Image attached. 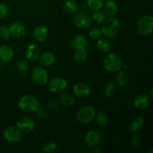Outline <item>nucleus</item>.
Returning <instances> with one entry per match:
<instances>
[{
    "mask_svg": "<svg viewBox=\"0 0 153 153\" xmlns=\"http://www.w3.org/2000/svg\"><path fill=\"white\" fill-rule=\"evenodd\" d=\"M67 81L61 77H55L49 81L47 83V88L49 92H61L67 88Z\"/></svg>",
    "mask_w": 153,
    "mask_h": 153,
    "instance_id": "7",
    "label": "nucleus"
},
{
    "mask_svg": "<svg viewBox=\"0 0 153 153\" xmlns=\"http://www.w3.org/2000/svg\"><path fill=\"white\" fill-rule=\"evenodd\" d=\"M95 117L97 119V123L100 124V126H105L108 122V117L102 111H100L97 113H96Z\"/></svg>",
    "mask_w": 153,
    "mask_h": 153,
    "instance_id": "27",
    "label": "nucleus"
},
{
    "mask_svg": "<svg viewBox=\"0 0 153 153\" xmlns=\"http://www.w3.org/2000/svg\"><path fill=\"white\" fill-rule=\"evenodd\" d=\"M94 152H101L102 151L100 150V149H96V150H94Z\"/></svg>",
    "mask_w": 153,
    "mask_h": 153,
    "instance_id": "39",
    "label": "nucleus"
},
{
    "mask_svg": "<svg viewBox=\"0 0 153 153\" xmlns=\"http://www.w3.org/2000/svg\"><path fill=\"white\" fill-rule=\"evenodd\" d=\"M144 126V120L140 117H136L131 120L130 124V129L131 131L136 133L140 131Z\"/></svg>",
    "mask_w": 153,
    "mask_h": 153,
    "instance_id": "21",
    "label": "nucleus"
},
{
    "mask_svg": "<svg viewBox=\"0 0 153 153\" xmlns=\"http://www.w3.org/2000/svg\"><path fill=\"white\" fill-rule=\"evenodd\" d=\"M102 23L101 31L106 37L111 38L115 37L120 29V21L114 16L105 19Z\"/></svg>",
    "mask_w": 153,
    "mask_h": 153,
    "instance_id": "1",
    "label": "nucleus"
},
{
    "mask_svg": "<svg viewBox=\"0 0 153 153\" xmlns=\"http://www.w3.org/2000/svg\"><path fill=\"white\" fill-rule=\"evenodd\" d=\"M153 29V17L150 15H145L140 18L137 24V30L139 34L148 36L152 34Z\"/></svg>",
    "mask_w": 153,
    "mask_h": 153,
    "instance_id": "4",
    "label": "nucleus"
},
{
    "mask_svg": "<svg viewBox=\"0 0 153 153\" xmlns=\"http://www.w3.org/2000/svg\"><path fill=\"white\" fill-rule=\"evenodd\" d=\"M28 67V62L26 60H21L16 64V69L19 72H25Z\"/></svg>",
    "mask_w": 153,
    "mask_h": 153,
    "instance_id": "35",
    "label": "nucleus"
},
{
    "mask_svg": "<svg viewBox=\"0 0 153 153\" xmlns=\"http://www.w3.org/2000/svg\"><path fill=\"white\" fill-rule=\"evenodd\" d=\"M8 13V7L4 3H0V19H3Z\"/></svg>",
    "mask_w": 153,
    "mask_h": 153,
    "instance_id": "36",
    "label": "nucleus"
},
{
    "mask_svg": "<svg viewBox=\"0 0 153 153\" xmlns=\"http://www.w3.org/2000/svg\"><path fill=\"white\" fill-rule=\"evenodd\" d=\"M11 34H10L9 27L6 25H3L0 28V37L4 40H7L10 38Z\"/></svg>",
    "mask_w": 153,
    "mask_h": 153,
    "instance_id": "32",
    "label": "nucleus"
},
{
    "mask_svg": "<svg viewBox=\"0 0 153 153\" xmlns=\"http://www.w3.org/2000/svg\"><path fill=\"white\" fill-rule=\"evenodd\" d=\"M117 82L119 84L120 86H126V85L128 84V75L125 73L124 71H120L118 73V74L117 75Z\"/></svg>",
    "mask_w": 153,
    "mask_h": 153,
    "instance_id": "29",
    "label": "nucleus"
},
{
    "mask_svg": "<svg viewBox=\"0 0 153 153\" xmlns=\"http://www.w3.org/2000/svg\"><path fill=\"white\" fill-rule=\"evenodd\" d=\"M31 79L38 85H45L48 82L47 72L40 66L35 67L31 71Z\"/></svg>",
    "mask_w": 153,
    "mask_h": 153,
    "instance_id": "6",
    "label": "nucleus"
},
{
    "mask_svg": "<svg viewBox=\"0 0 153 153\" xmlns=\"http://www.w3.org/2000/svg\"><path fill=\"white\" fill-rule=\"evenodd\" d=\"M102 33L100 28H94L90 31L89 36L92 40H98L101 37Z\"/></svg>",
    "mask_w": 153,
    "mask_h": 153,
    "instance_id": "33",
    "label": "nucleus"
},
{
    "mask_svg": "<svg viewBox=\"0 0 153 153\" xmlns=\"http://www.w3.org/2000/svg\"><path fill=\"white\" fill-rule=\"evenodd\" d=\"M38 60L39 63L41 65L48 67V66H50L53 64L55 60V56L52 52H46L40 55Z\"/></svg>",
    "mask_w": 153,
    "mask_h": 153,
    "instance_id": "20",
    "label": "nucleus"
},
{
    "mask_svg": "<svg viewBox=\"0 0 153 153\" xmlns=\"http://www.w3.org/2000/svg\"><path fill=\"white\" fill-rule=\"evenodd\" d=\"M36 114H37V116L39 118H45L46 117L48 114L47 109L46 108L45 106H38V108H37V110L35 111Z\"/></svg>",
    "mask_w": 153,
    "mask_h": 153,
    "instance_id": "34",
    "label": "nucleus"
},
{
    "mask_svg": "<svg viewBox=\"0 0 153 153\" xmlns=\"http://www.w3.org/2000/svg\"><path fill=\"white\" fill-rule=\"evenodd\" d=\"M63 10L67 14H74L78 10V5L73 0H67L63 4Z\"/></svg>",
    "mask_w": 153,
    "mask_h": 153,
    "instance_id": "22",
    "label": "nucleus"
},
{
    "mask_svg": "<svg viewBox=\"0 0 153 153\" xmlns=\"http://www.w3.org/2000/svg\"><path fill=\"white\" fill-rule=\"evenodd\" d=\"M102 7H104L105 13L111 17L114 16L119 10L117 3L114 0H107L105 2H104Z\"/></svg>",
    "mask_w": 153,
    "mask_h": 153,
    "instance_id": "17",
    "label": "nucleus"
},
{
    "mask_svg": "<svg viewBox=\"0 0 153 153\" xmlns=\"http://www.w3.org/2000/svg\"><path fill=\"white\" fill-rule=\"evenodd\" d=\"M16 127L19 131L23 132H31L34 130V122L31 118L24 117L16 122Z\"/></svg>",
    "mask_w": 153,
    "mask_h": 153,
    "instance_id": "10",
    "label": "nucleus"
},
{
    "mask_svg": "<svg viewBox=\"0 0 153 153\" xmlns=\"http://www.w3.org/2000/svg\"><path fill=\"white\" fill-rule=\"evenodd\" d=\"M48 34L49 31L46 25H39L33 31V37L34 40L37 42H43L46 40L48 37Z\"/></svg>",
    "mask_w": 153,
    "mask_h": 153,
    "instance_id": "13",
    "label": "nucleus"
},
{
    "mask_svg": "<svg viewBox=\"0 0 153 153\" xmlns=\"http://www.w3.org/2000/svg\"><path fill=\"white\" fill-rule=\"evenodd\" d=\"M87 4L90 9L93 10H98L102 7L104 0H87Z\"/></svg>",
    "mask_w": 153,
    "mask_h": 153,
    "instance_id": "26",
    "label": "nucleus"
},
{
    "mask_svg": "<svg viewBox=\"0 0 153 153\" xmlns=\"http://www.w3.org/2000/svg\"><path fill=\"white\" fill-rule=\"evenodd\" d=\"M13 50L9 45L4 44L0 46V58L3 62H9L13 58Z\"/></svg>",
    "mask_w": 153,
    "mask_h": 153,
    "instance_id": "19",
    "label": "nucleus"
},
{
    "mask_svg": "<svg viewBox=\"0 0 153 153\" xmlns=\"http://www.w3.org/2000/svg\"><path fill=\"white\" fill-rule=\"evenodd\" d=\"M96 111L92 106L85 105L78 111L76 117L80 123L88 124L94 119Z\"/></svg>",
    "mask_w": 153,
    "mask_h": 153,
    "instance_id": "5",
    "label": "nucleus"
},
{
    "mask_svg": "<svg viewBox=\"0 0 153 153\" xmlns=\"http://www.w3.org/2000/svg\"><path fill=\"white\" fill-rule=\"evenodd\" d=\"M150 98L147 94H142L137 96L134 100V105L137 109H144L149 106Z\"/></svg>",
    "mask_w": 153,
    "mask_h": 153,
    "instance_id": "18",
    "label": "nucleus"
},
{
    "mask_svg": "<svg viewBox=\"0 0 153 153\" xmlns=\"http://www.w3.org/2000/svg\"><path fill=\"white\" fill-rule=\"evenodd\" d=\"M40 105L37 97L32 95H25L19 100V107L20 110L26 113H31L37 110Z\"/></svg>",
    "mask_w": 153,
    "mask_h": 153,
    "instance_id": "2",
    "label": "nucleus"
},
{
    "mask_svg": "<svg viewBox=\"0 0 153 153\" xmlns=\"http://www.w3.org/2000/svg\"><path fill=\"white\" fill-rule=\"evenodd\" d=\"M4 137L7 142L12 143H17L21 139L20 131L17 128V127L10 126L7 127L4 131Z\"/></svg>",
    "mask_w": 153,
    "mask_h": 153,
    "instance_id": "8",
    "label": "nucleus"
},
{
    "mask_svg": "<svg viewBox=\"0 0 153 153\" xmlns=\"http://www.w3.org/2000/svg\"><path fill=\"white\" fill-rule=\"evenodd\" d=\"M40 55V49L35 44H30L25 51V58L30 61H35L38 60Z\"/></svg>",
    "mask_w": 153,
    "mask_h": 153,
    "instance_id": "16",
    "label": "nucleus"
},
{
    "mask_svg": "<svg viewBox=\"0 0 153 153\" xmlns=\"http://www.w3.org/2000/svg\"><path fill=\"white\" fill-rule=\"evenodd\" d=\"M131 144L134 147L137 148L138 147L139 144H140V140H139L138 137L136 134H133L131 137Z\"/></svg>",
    "mask_w": 153,
    "mask_h": 153,
    "instance_id": "38",
    "label": "nucleus"
},
{
    "mask_svg": "<svg viewBox=\"0 0 153 153\" xmlns=\"http://www.w3.org/2000/svg\"><path fill=\"white\" fill-rule=\"evenodd\" d=\"M87 58V52L85 49H76L74 53V59L77 62H83Z\"/></svg>",
    "mask_w": 153,
    "mask_h": 153,
    "instance_id": "28",
    "label": "nucleus"
},
{
    "mask_svg": "<svg viewBox=\"0 0 153 153\" xmlns=\"http://www.w3.org/2000/svg\"><path fill=\"white\" fill-rule=\"evenodd\" d=\"M97 48L102 52H108L111 49V42L107 38H101L97 40Z\"/></svg>",
    "mask_w": 153,
    "mask_h": 153,
    "instance_id": "23",
    "label": "nucleus"
},
{
    "mask_svg": "<svg viewBox=\"0 0 153 153\" xmlns=\"http://www.w3.org/2000/svg\"><path fill=\"white\" fill-rule=\"evenodd\" d=\"M73 1H79V0H73Z\"/></svg>",
    "mask_w": 153,
    "mask_h": 153,
    "instance_id": "40",
    "label": "nucleus"
},
{
    "mask_svg": "<svg viewBox=\"0 0 153 153\" xmlns=\"http://www.w3.org/2000/svg\"><path fill=\"white\" fill-rule=\"evenodd\" d=\"M58 102L57 100H51L48 102L47 107L50 111H55L58 108Z\"/></svg>",
    "mask_w": 153,
    "mask_h": 153,
    "instance_id": "37",
    "label": "nucleus"
},
{
    "mask_svg": "<svg viewBox=\"0 0 153 153\" xmlns=\"http://www.w3.org/2000/svg\"><path fill=\"white\" fill-rule=\"evenodd\" d=\"M74 22L76 26L80 28H89L91 22V16L85 11L79 12L74 16Z\"/></svg>",
    "mask_w": 153,
    "mask_h": 153,
    "instance_id": "9",
    "label": "nucleus"
},
{
    "mask_svg": "<svg viewBox=\"0 0 153 153\" xmlns=\"http://www.w3.org/2000/svg\"><path fill=\"white\" fill-rule=\"evenodd\" d=\"M9 30L11 36L15 37H21L24 36L26 32V28L25 25L19 22H15L9 27Z\"/></svg>",
    "mask_w": 153,
    "mask_h": 153,
    "instance_id": "15",
    "label": "nucleus"
},
{
    "mask_svg": "<svg viewBox=\"0 0 153 153\" xmlns=\"http://www.w3.org/2000/svg\"><path fill=\"white\" fill-rule=\"evenodd\" d=\"M59 101L65 107H71V106H73L74 105L75 99L70 94H63L60 97Z\"/></svg>",
    "mask_w": 153,
    "mask_h": 153,
    "instance_id": "24",
    "label": "nucleus"
},
{
    "mask_svg": "<svg viewBox=\"0 0 153 153\" xmlns=\"http://www.w3.org/2000/svg\"><path fill=\"white\" fill-rule=\"evenodd\" d=\"M73 92L79 98H86L91 94V88L84 82H79L73 87Z\"/></svg>",
    "mask_w": 153,
    "mask_h": 153,
    "instance_id": "12",
    "label": "nucleus"
},
{
    "mask_svg": "<svg viewBox=\"0 0 153 153\" xmlns=\"http://www.w3.org/2000/svg\"><path fill=\"white\" fill-rule=\"evenodd\" d=\"M93 19L97 23H102L106 19V14L105 12L100 11V10H95L93 14Z\"/></svg>",
    "mask_w": 153,
    "mask_h": 153,
    "instance_id": "31",
    "label": "nucleus"
},
{
    "mask_svg": "<svg viewBox=\"0 0 153 153\" xmlns=\"http://www.w3.org/2000/svg\"><path fill=\"white\" fill-rule=\"evenodd\" d=\"M100 140H101V135L98 131H90L85 136V142L87 146L94 148L100 143Z\"/></svg>",
    "mask_w": 153,
    "mask_h": 153,
    "instance_id": "14",
    "label": "nucleus"
},
{
    "mask_svg": "<svg viewBox=\"0 0 153 153\" xmlns=\"http://www.w3.org/2000/svg\"><path fill=\"white\" fill-rule=\"evenodd\" d=\"M58 145L54 140H49L44 144L43 147V152H53L57 149Z\"/></svg>",
    "mask_w": 153,
    "mask_h": 153,
    "instance_id": "30",
    "label": "nucleus"
},
{
    "mask_svg": "<svg viewBox=\"0 0 153 153\" xmlns=\"http://www.w3.org/2000/svg\"><path fill=\"white\" fill-rule=\"evenodd\" d=\"M70 46L75 50L86 49L88 46V40L83 34H78L72 38L71 41H70Z\"/></svg>",
    "mask_w": 153,
    "mask_h": 153,
    "instance_id": "11",
    "label": "nucleus"
},
{
    "mask_svg": "<svg viewBox=\"0 0 153 153\" xmlns=\"http://www.w3.org/2000/svg\"><path fill=\"white\" fill-rule=\"evenodd\" d=\"M105 95L108 98H111L116 94V86L113 82H108L105 85L104 88Z\"/></svg>",
    "mask_w": 153,
    "mask_h": 153,
    "instance_id": "25",
    "label": "nucleus"
},
{
    "mask_svg": "<svg viewBox=\"0 0 153 153\" xmlns=\"http://www.w3.org/2000/svg\"><path fill=\"white\" fill-rule=\"evenodd\" d=\"M103 65L109 72L119 71L123 66L122 58L116 53L108 54L103 60Z\"/></svg>",
    "mask_w": 153,
    "mask_h": 153,
    "instance_id": "3",
    "label": "nucleus"
}]
</instances>
